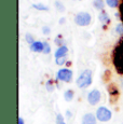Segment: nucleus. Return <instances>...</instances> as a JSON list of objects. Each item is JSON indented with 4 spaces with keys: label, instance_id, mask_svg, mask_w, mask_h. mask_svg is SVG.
Masks as SVG:
<instances>
[{
    "label": "nucleus",
    "instance_id": "f257e3e1",
    "mask_svg": "<svg viewBox=\"0 0 123 124\" xmlns=\"http://www.w3.org/2000/svg\"><path fill=\"white\" fill-rule=\"evenodd\" d=\"M112 63L117 72L123 76V37L112 51Z\"/></svg>",
    "mask_w": 123,
    "mask_h": 124
},
{
    "label": "nucleus",
    "instance_id": "f03ea898",
    "mask_svg": "<svg viewBox=\"0 0 123 124\" xmlns=\"http://www.w3.org/2000/svg\"><path fill=\"white\" fill-rule=\"evenodd\" d=\"M92 83V71L86 69V70L82 71V73L79 76L77 79V85L80 89H85Z\"/></svg>",
    "mask_w": 123,
    "mask_h": 124
},
{
    "label": "nucleus",
    "instance_id": "7ed1b4c3",
    "mask_svg": "<svg viewBox=\"0 0 123 124\" xmlns=\"http://www.w3.org/2000/svg\"><path fill=\"white\" fill-rule=\"evenodd\" d=\"M111 111L106 107H99L96 110V118L100 122H108L111 119Z\"/></svg>",
    "mask_w": 123,
    "mask_h": 124
},
{
    "label": "nucleus",
    "instance_id": "20e7f679",
    "mask_svg": "<svg viewBox=\"0 0 123 124\" xmlns=\"http://www.w3.org/2000/svg\"><path fill=\"white\" fill-rule=\"evenodd\" d=\"M75 23L79 26H86L91 23V15L86 12H79L75 17Z\"/></svg>",
    "mask_w": 123,
    "mask_h": 124
},
{
    "label": "nucleus",
    "instance_id": "39448f33",
    "mask_svg": "<svg viewBox=\"0 0 123 124\" xmlns=\"http://www.w3.org/2000/svg\"><path fill=\"white\" fill-rule=\"evenodd\" d=\"M72 71L70 69L67 68H63L60 69L57 71V75H56V78L61 81H64V82H71L72 80Z\"/></svg>",
    "mask_w": 123,
    "mask_h": 124
},
{
    "label": "nucleus",
    "instance_id": "423d86ee",
    "mask_svg": "<svg viewBox=\"0 0 123 124\" xmlns=\"http://www.w3.org/2000/svg\"><path fill=\"white\" fill-rule=\"evenodd\" d=\"M99 101H100V92L98 90H93L89 93V95H87V101H89L90 105L94 106Z\"/></svg>",
    "mask_w": 123,
    "mask_h": 124
},
{
    "label": "nucleus",
    "instance_id": "0eeeda50",
    "mask_svg": "<svg viewBox=\"0 0 123 124\" xmlns=\"http://www.w3.org/2000/svg\"><path fill=\"white\" fill-rule=\"evenodd\" d=\"M96 119L93 113H86L82 118V124H96Z\"/></svg>",
    "mask_w": 123,
    "mask_h": 124
},
{
    "label": "nucleus",
    "instance_id": "6e6552de",
    "mask_svg": "<svg viewBox=\"0 0 123 124\" xmlns=\"http://www.w3.org/2000/svg\"><path fill=\"white\" fill-rule=\"evenodd\" d=\"M67 52H68L67 46H65V45H62V46H60L57 50H56V52H55V57H56V58L65 57L66 54H67Z\"/></svg>",
    "mask_w": 123,
    "mask_h": 124
},
{
    "label": "nucleus",
    "instance_id": "1a4fd4ad",
    "mask_svg": "<svg viewBox=\"0 0 123 124\" xmlns=\"http://www.w3.org/2000/svg\"><path fill=\"white\" fill-rule=\"evenodd\" d=\"M30 50L32 52H42L43 51V43L40 41H35L32 44H30Z\"/></svg>",
    "mask_w": 123,
    "mask_h": 124
},
{
    "label": "nucleus",
    "instance_id": "9d476101",
    "mask_svg": "<svg viewBox=\"0 0 123 124\" xmlns=\"http://www.w3.org/2000/svg\"><path fill=\"white\" fill-rule=\"evenodd\" d=\"M98 18H99V21H100L103 24H108L109 23V17H108V15H107V13H106L105 11L104 12H100V14H99V16H98Z\"/></svg>",
    "mask_w": 123,
    "mask_h": 124
},
{
    "label": "nucleus",
    "instance_id": "9b49d317",
    "mask_svg": "<svg viewBox=\"0 0 123 124\" xmlns=\"http://www.w3.org/2000/svg\"><path fill=\"white\" fill-rule=\"evenodd\" d=\"M64 98H65L66 101H72V98H74V91L72 90H68L65 92V94H64Z\"/></svg>",
    "mask_w": 123,
    "mask_h": 124
},
{
    "label": "nucleus",
    "instance_id": "f8f14e48",
    "mask_svg": "<svg viewBox=\"0 0 123 124\" xmlns=\"http://www.w3.org/2000/svg\"><path fill=\"white\" fill-rule=\"evenodd\" d=\"M94 7L97 10H103L104 9V1L103 0H94Z\"/></svg>",
    "mask_w": 123,
    "mask_h": 124
},
{
    "label": "nucleus",
    "instance_id": "ddd939ff",
    "mask_svg": "<svg viewBox=\"0 0 123 124\" xmlns=\"http://www.w3.org/2000/svg\"><path fill=\"white\" fill-rule=\"evenodd\" d=\"M107 4L110 7V8H117L119 6V1L118 0H106Z\"/></svg>",
    "mask_w": 123,
    "mask_h": 124
},
{
    "label": "nucleus",
    "instance_id": "4468645a",
    "mask_svg": "<svg viewBox=\"0 0 123 124\" xmlns=\"http://www.w3.org/2000/svg\"><path fill=\"white\" fill-rule=\"evenodd\" d=\"M43 52L44 54H49L50 52H51V47H50V45L48 42H43Z\"/></svg>",
    "mask_w": 123,
    "mask_h": 124
},
{
    "label": "nucleus",
    "instance_id": "2eb2a0df",
    "mask_svg": "<svg viewBox=\"0 0 123 124\" xmlns=\"http://www.w3.org/2000/svg\"><path fill=\"white\" fill-rule=\"evenodd\" d=\"M46 90L49 91V92H52V91L54 90V85H53V81L52 80H49L48 82H46Z\"/></svg>",
    "mask_w": 123,
    "mask_h": 124
},
{
    "label": "nucleus",
    "instance_id": "dca6fc26",
    "mask_svg": "<svg viewBox=\"0 0 123 124\" xmlns=\"http://www.w3.org/2000/svg\"><path fill=\"white\" fill-rule=\"evenodd\" d=\"M32 7H34L35 9H38V10H44V11H48V10H49L48 7L42 6V4H34Z\"/></svg>",
    "mask_w": 123,
    "mask_h": 124
},
{
    "label": "nucleus",
    "instance_id": "f3484780",
    "mask_svg": "<svg viewBox=\"0 0 123 124\" xmlns=\"http://www.w3.org/2000/svg\"><path fill=\"white\" fill-rule=\"evenodd\" d=\"M56 123L57 124H66L62 114H57V116H56Z\"/></svg>",
    "mask_w": 123,
    "mask_h": 124
},
{
    "label": "nucleus",
    "instance_id": "a211bd4d",
    "mask_svg": "<svg viewBox=\"0 0 123 124\" xmlns=\"http://www.w3.org/2000/svg\"><path fill=\"white\" fill-rule=\"evenodd\" d=\"M55 6H56V9H57L58 11H61V12H63L64 10H65V8H64V6L62 3H60L58 1H56L55 2Z\"/></svg>",
    "mask_w": 123,
    "mask_h": 124
},
{
    "label": "nucleus",
    "instance_id": "6ab92c4d",
    "mask_svg": "<svg viewBox=\"0 0 123 124\" xmlns=\"http://www.w3.org/2000/svg\"><path fill=\"white\" fill-rule=\"evenodd\" d=\"M65 63H66V58H65V57L56 58V64H57V65H64Z\"/></svg>",
    "mask_w": 123,
    "mask_h": 124
},
{
    "label": "nucleus",
    "instance_id": "aec40b11",
    "mask_svg": "<svg viewBox=\"0 0 123 124\" xmlns=\"http://www.w3.org/2000/svg\"><path fill=\"white\" fill-rule=\"evenodd\" d=\"M119 11H120V15H121V21H122V23H123V0H121V2H120Z\"/></svg>",
    "mask_w": 123,
    "mask_h": 124
},
{
    "label": "nucleus",
    "instance_id": "412c9836",
    "mask_svg": "<svg viewBox=\"0 0 123 124\" xmlns=\"http://www.w3.org/2000/svg\"><path fill=\"white\" fill-rule=\"evenodd\" d=\"M115 30H117V32H119L120 35H123V24H119V25L117 26V28H115Z\"/></svg>",
    "mask_w": 123,
    "mask_h": 124
},
{
    "label": "nucleus",
    "instance_id": "4be33fe9",
    "mask_svg": "<svg viewBox=\"0 0 123 124\" xmlns=\"http://www.w3.org/2000/svg\"><path fill=\"white\" fill-rule=\"evenodd\" d=\"M26 41H27L28 42V43H30V44H32V43H34V39H32V37H31V36H30V35H26Z\"/></svg>",
    "mask_w": 123,
    "mask_h": 124
},
{
    "label": "nucleus",
    "instance_id": "5701e85b",
    "mask_svg": "<svg viewBox=\"0 0 123 124\" xmlns=\"http://www.w3.org/2000/svg\"><path fill=\"white\" fill-rule=\"evenodd\" d=\"M55 43L57 45H61L62 43H63V38H61V37L55 38ZM61 46H62V45H61Z\"/></svg>",
    "mask_w": 123,
    "mask_h": 124
},
{
    "label": "nucleus",
    "instance_id": "b1692460",
    "mask_svg": "<svg viewBox=\"0 0 123 124\" xmlns=\"http://www.w3.org/2000/svg\"><path fill=\"white\" fill-rule=\"evenodd\" d=\"M42 30H43V32L46 35H48L49 32H50V28L49 27H43V29H42Z\"/></svg>",
    "mask_w": 123,
    "mask_h": 124
},
{
    "label": "nucleus",
    "instance_id": "393cba45",
    "mask_svg": "<svg viewBox=\"0 0 123 124\" xmlns=\"http://www.w3.org/2000/svg\"><path fill=\"white\" fill-rule=\"evenodd\" d=\"M17 123L18 124H24V120H23V118H18V121H17Z\"/></svg>",
    "mask_w": 123,
    "mask_h": 124
},
{
    "label": "nucleus",
    "instance_id": "a878e982",
    "mask_svg": "<svg viewBox=\"0 0 123 124\" xmlns=\"http://www.w3.org/2000/svg\"><path fill=\"white\" fill-rule=\"evenodd\" d=\"M64 22H65V20H64V18H62V20L60 21V23H64Z\"/></svg>",
    "mask_w": 123,
    "mask_h": 124
}]
</instances>
